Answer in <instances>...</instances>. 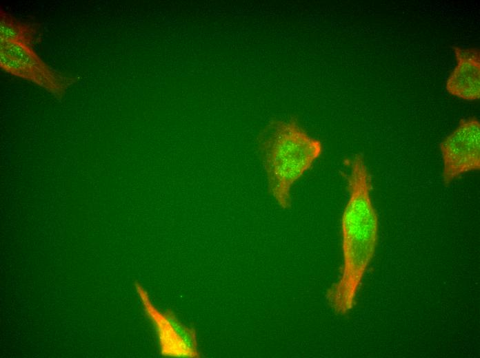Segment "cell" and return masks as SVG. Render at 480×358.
<instances>
[{"mask_svg":"<svg viewBox=\"0 0 480 358\" xmlns=\"http://www.w3.org/2000/svg\"><path fill=\"white\" fill-rule=\"evenodd\" d=\"M349 198L341 218L343 266L339 280L328 290L327 299L337 314L354 306L366 271L378 242V215L370 197V175L363 157L351 162L348 178Z\"/></svg>","mask_w":480,"mask_h":358,"instance_id":"obj_1","label":"cell"},{"mask_svg":"<svg viewBox=\"0 0 480 358\" xmlns=\"http://www.w3.org/2000/svg\"><path fill=\"white\" fill-rule=\"evenodd\" d=\"M321 142L311 137L293 119L274 120L261 140L268 189L280 207L291 206L292 186L322 153Z\"/></svg>","mask_w":480,"mask_h":358,"instance_id":"obj_2","label":"cell"},{"mask_svg":"<svg viewBox=\"0 0 480 358\" xmlns=\"http://www.w3.org/2000/svg\"><path fill=\"white\" fill-rule=\"evenodd\" d=\"M0 65L7 72L42 87L58 99L75 81L50 67L26 43L0 42Z\"/></svg>","mask_w":480,"mask_h":358,"instance_id":"obj_3","label":"cell"},{"mask_svg":"<svg viewBox=\"0 0 480 358\" xmlns=\"http://www.w3.org/2000/svg\"><path fill=\"white\" fill-rule=\"evenodd\" d=\"M134 287L144 312L154 327L161 355L170 357H199L196 331L182 322L171 310L164 313L152 302L143 286Z\"/></svg>","mask_w":480,"mask_h":358,"instance_id":"obj_4","label":"cell"},{"mask_svg":"<svg viewBox=\"0 0 480 358\" xmlns=\"http://www.w3.org/2000/svg\"><path fill=\"white\" fill-rule=\"evenodd\" d=\"M443 180L449 184L464 173L480 169V123L476 118L462 120L440 145Z\"/></svg>","mask_w":480,"mask_h":358,"instance_id":"obj_5","label":"cell"},{"mask_svg":"<svg viewBox=\"0 0 480 358\" xmlns=\"http://www.w3.org/2000/svg\"><path fill=\"white\" fill-rule=\"evenodd\" d=\"M457 65L446 82V90L452 96L466 101L480 97L479 50L454 46Z\"/></svg>","mask_w":480,"mask_h":358,"instance_id":"obj_6","label":"cell"},{"mask_svg":"<svg viewBox=\"0 0 480 358\" xmlns=\"http://www.w3.org/2000/svg\"><path fill=\"white\" fill-rule=\"evenodd\" d=\"M0 12V42L22 43L31 46L35 28L21 23L2 9Z\"/></svg>","mask_w":480,"mask_h":358,"instance_id":"obj_7","label":"cell"}]
</instances>
